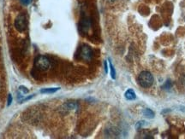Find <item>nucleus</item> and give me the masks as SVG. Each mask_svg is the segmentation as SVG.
I'll return each instance as SVG.
<instances>
[{
    "instance_id": "nucleus-16",
    "label": "nucleus",
    "mask_w": 185,
    "mask_h": 139,
    "mask_svg": "<svg viewBox=\"0 0 185 139\" xmlns=\"http://www.w3.org/2000/svg\"><path fill=\"white\" fill-rule=\"evenodd\" d=\"M108 1H110V2H113V1H115V0H108Z\"/></svg>"
},
{
    "instance_id": "nucleus-13",
    "label": "nucleus",
    "mask_w": 185,
    "mask_h": 139,
    "mask_svg": "<svg viewBox=\"0 0 185 139\" xmlns=\"http://www.w3.org/2000/svg\"><path fill=\"white\" fill-rule=\"evenodd\" d=\"M11 102H12V97H11V95H9V98H8V106L10 105Z\"/></svg>"
},
{
    "instance_id": "nucleus-11",
    "label": "nucleus",
    "mask_w": 185,
    "mask_h": 139,
    "mask_svg": "<svg viewBox=\"0 0 185 139\" xmlns=\"http://www.w3.org/2000/svg\"><path fill=\"white\" fill-rule=\"evenodd\" d=\"M19 90H20V91H21V93H22V94H26V93L28 92V90L26 89L25 87H23V86H21L20 88H19Z\"/></svg>"
},
{
    "instance_id": "nucleus-4",
    "label": "nucleus",
    "mask_w": 185,
    "mask_h": 139,
    "mask_svg": "<svg viewBox=\"0 0 185 139\" xmlns=\"http://www.w3.org/2000/svg\"><path fill=\"white\" fill-rule=\"evenodd\" d=\"M79 56L82 60L89 62L93 56V50L88 45H82L79 50Z\"/></svg>"
},
{
    "instance_id": "nucleus-12",
    "label": "nucleus",
    "mask_w": 185,
    "mask_h": 139,
    "mask_svg": "<svg viewBox=\"0 0 185 139\" xmlns=\"http://www.w3.org/2000/svg\"><path fill=\"white\" fill-rule=\"evenodd\" d=\"M20 2L23 5H27L31 2V0H20Z\"/></svg>"
},
{
    "instance_id": "nucleus-10",
    "label": "nucleus",
    "mask_w": 185,
    "mask_h": 139,
    "mask_svg": "<svg viewBox=\"0 0 185 139\" xmlns=\"http://www.w3.org/2000/svg\"><path fill=\"white\" fill-rule=\"evenodd\" d=\"M171 87V83L170 80H167V81L165 82V84H164V86H163L164 89H170Z\"/></svg>"
},
{
    "instance_id": "nucleus-15",
    "label": "nucleus",
    "mask_w": 185,
    "mask_h": 139,
    "mask_svg": "<svg viewBox=\"0 0 185 139\" xmlns=\"http://www.w3.org/2000/svg\"><path fill=\"white\" fill-rule=\"evenodd\" d=\"M183 82H184V85H185V77H184V81H183Z\"/></svg>"
},
{
    "instance_id": "nucleus-5",
    "label": "nucleus",
    "mask_w": 185,
    "mask_h": 139,
    "mask_svg": "<svg viewBox=\"0 0 185 139\" xmlns=\"http://www.w3.org/2000/svg\"><path fill=\"white\" fill-rule=\"evenodd\" d=\"M125 98L126 99H128V100H134V99H136V93H135V91L133 90H128L126 92H125Z\"/></svg>"
},
{
    "instance_id": "nucleus-6",
    "label": "nucleus",
    "mask_w": 185,
    "mask_h": 139,
    "mask_svg": "<svg viewBox=\"0 0 185 139\" xmlns=\"http://www.w3.org/2000/svg\"><path fill=\"white\" fill-rule=\"evenodd\" d=\"M63 108L67 110H72V109H76L78 108V104L75 103H67L63 105Z\"/></svg>"
},
{
    "instance_id": "nucleus-9",
    "label": "nucleus",
    "mask_w": 185,
    "mask_h": 139,
    "mask_svg": "<svg viewBox=\"0 0 185 139\" xmlns=\"http://www.w3.org/2000/svg\"><path fill=\"white\" fill-rule=\"evenodd\" d=\"M109 65H110V69H111V78H112L113 79H116V72H115V69H114V68H113V65H112V63H111V61L109 62Z\"/></svg>"
},
{
    "instance_id": "nucleus-7",
    "label": "nucleus",
    "mask_w": 185,
    "mask_h": 139,
    "mask_svg": "<svg viewBox=\"0 0 185 139\" xmlns=\"http://www.w3.org/2000/svg\"><path fill=\"white\" fill-rule=\"evenodd\" d=\"M143 115L145 117L148 119H152L154 117V113L149 108H146L143 110Z\"/></svg>"
},
{
    "instance_id": "nucleus-8",
    "label": "nucleus",
    "mask_w": 185,
    "mask_h": 139,
    "mask_svg": "<svg viewBox=\"0 0 185 139\" xmlns=\"http://www.w3.org/2000/svg\"><path fill=\"white\" fill-rule=\"evenodd\" d=\"M60 88L57 87V88H47V89H43L41 90V93L42 94H51V93H54L56 91L59 90Z\"/></svg>"
},
{
    "instance_id": "nucleus-3",
    "label": "nucleus",
    "mask_w": 185,
    "mask_h": 139,
    "mask_svg": "<svg viewBox=\"0 0 185 139\" xmlns=\"http://www.w3.org/2000/svg\"><path fill=\"white\" fill-rule=\"evenodd\" d=\"M34 67L37 69L41 71H46L50 67V61L48 60L46 56H38L34 61Z\"/></svg>"
},
{
    "instance_id": "nucleus-14",
    "label": "nucleus",
    "mask_w": 185,
    "mask_h": 139,
    "mask_svg": "<svg viewBox=\"0 0 185 139\" xmlns=\"http://www.w3.org/2000/svg\"><path fill=\"white\" fill-rule=\"evenodd\" d=\"M105 73H107L108 70H107V64H106V62L105 63Z\"/></svg>"
},
{
    "instance_id": "nucleus-1",
    "label": "nucleus",
    "mask_w": 185,
    "mask_h": 139,
    "mask_svg": "<svg viewBox=\"0 0 185 139\" xmlns=\"http://www.w3.org/2000/svg\"><path fill=\"white\" fill-rule=\"evenodd\" d=\"M153 77L147 71L142 72L138 77V83L143 88H149L153 84Z\"/></svg>"
},
{
    "instance_id": "nucleus-2",
    "label": "nucleus",
    "mask_w": 185,
    "mask_h": 139,
    "mask_svg": "<svg viewBox=\"0 0 185 139\" xmlns=\"http://www.w3.org/2000/svg\"><path fill=\"white\" fill-rule=\"evenodd\" d=\"M15 27L17 29V31L20 32V33H22L26 30V28H27L26 15L21 13V14L17 15V17L15 20Z\"/></svg>"
}]
</instances>
